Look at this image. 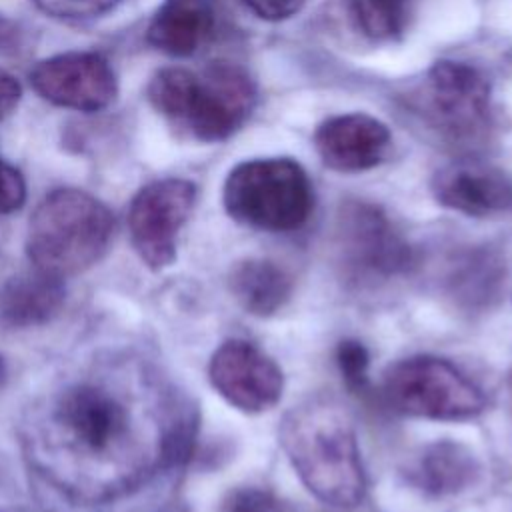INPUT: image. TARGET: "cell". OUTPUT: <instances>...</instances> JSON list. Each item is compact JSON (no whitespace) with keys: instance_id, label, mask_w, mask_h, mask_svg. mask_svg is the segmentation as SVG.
Wrapping results in <instances>:
<instances>
[{"instance_id":"5bb4252c","label":"cell","mask_w":512,"mask_h":512,"mask_svg":"<svg viewBox=\"0 0 512 512\" xmlns=\"http://www.w3.org/2000/svg\"><path fill=\"white\" fill-rule=\"evenodd\" d=\"M480 470L476 454L466 444L442 438L418 450L408 462L406 480L430 498H446L472 488L480 478Z\"/></svg>"},{"instance_id":"6da1fadb","label":"cell","mask_w":512,"mask_h":512,"mask_svg":"<svg viewBox=\"0 0 512 512\" xmlns=\"http://www.w3.org/2000/svg\"><path fill=\"white\" fill-rule=\"evenodd\" d=\"M48 424L50 454L64 452L82 468L112 470L118 492L140 482L150 468L140 458L132 410L106 384L88 380L66 386L52 400Z\"/></svg>"},{"instance_id":"9a60e30c","label":"cell","mask_w":512,"mask_h":512,"mask_svg":"<svg viewBox=\"0 0 512 512\" xmlns=\"http://www.w3.org/2000/svg\"><path fill=\"white\" fill-rule=\"evenodd\" d=\"M214 24V0H164L148 24L146 40L168 56L184 58L206 44Z\"/></svg>"},{"instance_id":"2e32d148","label":"cell","mask_w":512,"mask_h":512,"mask_svg":"<svg viewBox=\"0 0 512 512\" xmlns=\"http://www.w3.org/2000/svg\"><path fill=\"white\" fill-rule=\"evenodd\" d=\"M62 280L38 268L8 278L0 286V324L4 328H32L50 322L66 298Z\"/></svg>"},{"instance_id":"9c48e42d","label":"cell","mask_w":512,"mask_h":512,"mask_svg":"<svg viewBox=\"0 0 512 512\" xmlns=\"http://www.w3.org/2000/svg\"><path fill=\"white\" fill-rule=\"evenodd\" d=\"M208 378L230 406L246 414L270 410L284 390L280 366L256 344L240 338L226 340L214 350Z\"/></svg>"},{"instance_id":"44dd1931","label":"cell","mask_w":512,"mask_h":512,"mask_svg":"<svg viewBox=\"0 0 512 512\" xmlns=\"http://www.w3.org/2000/svg\"><path fill=\"white\" fill-rule=\"evenodd\" d=\"M220 512H294V508L266 488L244 486L224 498Z\"/></svg>"},{"instance_id":"4fadbf2b","label":"cell","mask_w":512,"mask_h":512,"mask_svg":"<svg viewBox=\"0 0 512 512\" xmlns=\"http://www.w3.org/2000/svg\"><path fill=\"white\" fill-rule=\"evenodd\" d=\"M432 194L444 208L466 216H492L512 206V184L498 168L478 160H456L432 178Z\"/></svg>"},{"instance_id":"8992f818","label":"cell","mask_w":512,"mask_h":512,"mask_svg":"<svg viewBox=\"0 0 512 512\" xmlns=\"http://www.w3.org/2000/svg\"><path fill=\"white\" fill-rule=\"evenodd\" d=\"M382 394L396 412L426 420H470L486 408L484 392L466 374L430 354L390 364L382 376Z\"/></svg>"},{"instance_id":"e0dca14e","label":"cell","mask_w":512,"mask_h":512,"mask_svg":"<svg viewBox=\"0 0 512 512\" xmlns=\"http://www.w3.org/2000/svg\"><path fill=\"white\" fill-rule=\"evenodd\" d=\"M506 268L502 258L488 248L462 250L446 262L444 290L464 310H486L502 294Z\"/></svg>"},{"instance_id":"484cf974","label":"cell","mask_w":512,"mask_h":512,"mask_svg":"<svg viewBox=\"0 0 512 512\" xmlns=\"http://www.w3.org/2000/svg\"><path fill=\"white\" fill-rule=\"evenodd\" d=\"M506 390H508V400H510V410H512V372L506 378Z\"/></svg>"},{"instance_id":"277c9868","label":"cell","mask_w":512,"mask_h":512,"mask_svg":"<svg viewBox=\"0 0 512 512\" xmlns=\"http://www.w3.org/2000/svg\"><path fill=\"white\" fill-rule=\"evenodd\" d=\"M112 234L114 216L106 204L88 192L58 188L30 218L26 254L34 268L66 278L96 264Z\"/></svg>"},{"instance_id":"5b68a950","label":"cell","mask_w":512,"mask_h":512,"mask_svg":"<svg viewBox=\"0 0 512 512\" xmlns=\"http://www.w3.org/2000/svg\"><path fill=\"white\" fill-rule=\"evenodd\" d=\"M228 216L264 232H292L314 210L306 170L290 158H256L230 170L222 190Z\"/></svg>"},{"instance_id":"ac0fdd59","label":"cell","mask_w":512,"mask_h":512,"mask_svg":"<svg viewBox=\"0 0 512 512\" xmlns=\"http://www.w3.org/2000/svg\"><path fill=\"white\" fill-rule=\"evenodd\" d=\"M228 286L248 314L268 318L286 306L294 290V280L274 260L246 258L230 270Z\"/></svg>"},{"instance_id":"8fae6325","label":"cell","mask_w":512,"mask_h":512,"mask_svg":"<svg viewBox=\"0 0 512 512\" xmlns=\"http://www.w3.org/2000/svg\"><path fill=\"white\" fill-rule=\"evenodd\" d=\"M324 166L336 172H362L386 160L392 136L386 124L368 114H340L322 122L314 134Z\"/></svg>"},{"instance_id":"d4e9b609","label":"cell","mask_w":512,"mask_h":512,"mask_svg":"<svg viewBox=\"0 0 512 512\" xmlns=\"http://www.w3.org/2000/svg\"><path fill=\"white\" fill-rule=\"evenodd\" d=\"M20 98H22L20 82L12 74L0 70V122L16 110Z\"/></svg>"},{"instance_id":"7402d4cb","label":"cell","mask_w":512,"mask_h":512,"mask_svg":"<svg viewBox=\"0 0 512 512\" xmlns=\"http://www.w3.org/2000/svg\"><path fill=\"white\" fill-rule=\"evenodd\" d=\"M120 0H34V4L54 18L84 20L112 10Z\"/></svg>"},{"instance_id":"7a4b0ae2","label":"cell","mask_w":512,"mask_h":512,"mask_svg":"<svg viewBox=\"0 0 512 512\" xmlns=\"http://www.w3.org/2000/svg\"><path fill=\"white\" fill-rule=\"evenodd\" d=\"M278 436L300 482L320 502L354 508L364 500L366 474L356 432L334 400L314 396L290 408Z\"/></svg>"},{"instance_id":"d6986e66","label":"cell","mask_w":512,"mask_h":512,"mask_svg":"<svg viewBox=\"0 0 512 512\" xmlns=\"http://www.w3.org/2000/svg\"><path fill=\"white\" fill-rule=\"evenodd\" d=\"M358 28L374 38L386 40L402 32L408 0H348Z\"/></svg>"},{"instance_id":"52a82bcc","label":"cell","mask_w":512,"mask_h":512,"mask_svg":"<svg viewBox=\"0 0 512 512\" xmlns=\"http://www.w3.org/2000/svg\"><path fill=\"white\" fill-rule=\"evenodd\" d=\"M338 262L356 282H382L408 272L414 254L390 218L374 204L348 202L336 220Z\"/></svg>"},{"instance_id":"3957f363","label":"cell","mask_w":512,"mask_h":512,"mask_svg":"<svg viewBox=\"0 0 512 512\" xmlns=\"http://www.w3.org/2000/svg\"><path fill=\"white\" fill-rule=\"evenodd\" d=\"M148 100L192 138L222 142L254 110L256 84L244 68L230 62H214L200 74L164 68L150 80Z\"/></svg>"},{"instance_id":"30bf717a","label":"cell","mask_w":512,"mask_h":512,"mask_svg":"<svg viewBox=\"0 0 512 512\" xmlns=\"http://www.w3.org/2000/svg\"><path fill=\"white\" fill-rule=\"evenodd\" d=\"M30 82L44 100L80 112L106 108L118 92L110 62L96 52H66L46 58L34 66Z\"/></svg>"},{"instance_id":"7c38bea8","label":"cell","mask_w":512,"mask_h":512,"mask_svg":"<svg viewBox=\"0 0 512 512\" xmlns=\"http://www.w3.org/2000/svg\"><path fill=\"white\" fill-rule=\"evenodd\" d=\"M426 90L436 118L452 132L468 134L486 120L490 82L478 68L440 60L428 72Z\"/></svg>"},{"instance_id":"4316f807","label":"cell","mask_w":512,"mask_h":512,"mask_svg":"<svg viewBox=\"0 0 512 512\" xmlns=\"http://www.w3.org/2000/svg\"><path fill=\"white\" fill-rule=\"evenodd\" d=\"M4 380H6V366H4V360L0 358V386L4 384Z\"/></svg>"},{"instance_id":"ffe728a7","label":"cell","mask_w":512,"mask_h":512,"mask_svg":"<svg viewBox=\"0 0 512 512\" xmlns=\"http://www.w3.org/2000/svg\"><path fill=\"white\" fill-rule=\"evenodd\" d=\"M336 364L344 384L354 392L362 394L368 390V366L370 354L358 340H342L336 346Z\"/></svg>"},{"instance_id":"cb8c5ba5","label":"cell","mask_w":512,"mask_h":512,"mask_svg":"<svg viewBox=\"0 0 512 512\" xmlns=\"http://www.w3.org/2000/svg\"><path fill=\"white\" fill-rule=\"evenodd\" d=\"M250 12L262 20H286L298 14L306 0H242Z\"/></svg>"},{"instance_id":"ba28073f","label":"cell","mask_w":512,"mask_h":512,"mask_svg":"<svg viewBox=\"0 0 512 512\" xmlns=\"http://www.w3.org/2000/svg\"><path fill=\"white\" fill-rule=\"evenodd\" d=\"M196 204V186L184 178L146 184L128 208V232L136 254L152 270L176 260L178 234Z\"/></svg>"},{"instance_id":"603a6c76","label":"cell","mask_w":512,"mask_h":512,"mask_svg":"<svg viewBox=\"0 0 512 512\" xmlns=\"http://www.w3.org/2000/svg\"><path fill=\"white\" fill-rule=\"evenodd\" d=\"M24 200L26 182L22 174L8 162L0 160V216L20 210Z\"/></svg>"}]
</instances>
